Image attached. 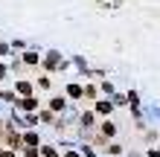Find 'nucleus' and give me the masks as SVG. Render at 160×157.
Masks as SVG:
<instances>
[{"label":"nucleus","mask_w":160,"mask_h":157,"mask_svg":"<svg viewBox=\"0 0 160 157\" xmlns=\"http://www.w3.org/2000/svg\"><path fill=\"white\" fill-rule=\"evenodd\" d=\"M79 125H82V131H96V125H99V116L93 114V108H84L82 114H79Z\"/></svg>","instance_id":"nucleus-7"},{"label":"nucleus","mask_w":160,"mask_h":157,"mask_svg":"<svg viewBox=\"0 0 160 157\" xmlns=\"http://www.w3.org/2000/svg\"><path fill=\"white\" fill-rule=\"evenodd\" d=\"M18 58H21L26 67H41V50H35V47H26L23 52H18Z\"/></svg>","instance_id":"nucleus-8"},{"label":"nucleus","mask_w":160,"mask_h":157,"mask_svg":"<svg viewBox=\"0 0 160 157\" xmlns=\"http://www.w3.org/2000/svg\"><path fill=\"white\" fill-rule=\"evenodd\" d=\"M111 102H114V108H128L125 93H114V96H111Z\"/></svg>","instance_id":"nucleus-20"},{"label":"nucleus","mask_w":160,"mask_h":157,"mask_svg":"<svg viewBox=\"0 0 160 157\" xmlns=\"http://www.w3.org/2000/svg\"><path fill=\"white\" fill-rule=\"evenodd\" d=\"M99 93H102V96H108V99L117 93V90H114V85H111V79H102V81H99Z\"/></svg>","instance_id":"nucleus-17"},{"label":"nucleus","mask_w":160,"mask_h":157,"mask_svg":"<svg viewBox=\"0 0 160 157\" xmlns=\"http://www.w3.org/2000/svg\"><path fill=\"white\" fill-rule=\"evenodd\" d=\"M146 157H160V145L157 149H146Z\"/></svg>","instance_id":"nucleus-26"},{"label":"nucleus","mask_w":160,"mask_h":157,"mask_svg":"<svg viewBox=\"0 0 160 157\" xmlns=\"http://www.w3.org/2000/svg\"><path fill=\"white\" fill-rule=\"evenodd\" d=\"M3 99H6V90H3V87H0V102H3Z\"/></svg>","instance_id":"nucleus-29"},{"label":"nucleus","mask_w":160,"mask_h":157,"mask_svg":"<svg viewBox=\"0 0 160 157\" xmlns=\"http://www.w3.org/2000/svg\"><path fill=\"white\" fill-rule=\"evenodd\" d=\"M12 108H15V114H38V110H41V99H38V93H32V96H18Z\"/></svg>","instance_id":"nucleus-3"},{"label":"nucleus","mask_w":160,"mask_h":157,"mask_svg":"<svg viewBox=\"0 0 160 157\" xmlns=\"http://www.w3.org/2000/svg\"><path fill=\"white\" fill-rule=\"evenodd\" d=\"M15 93H18V96H32V93H38L35 79H15Z\"/></svg>","instance_id":"nucleus-10"},{"label":"nucleus","mask_w":160,"mask_h":157,"mask_svg":"<svg viewBox=\"0 0 160 157\" xmlns=\"http://www.w3.org/2000/svg\"><path fill=\"white\" fill-rule=\"evenodd\" d=\"M82 85H84V99L93 105V102L102 96V93H99V85H93V81H82ZM84 99H82V102H84Z\"/></svg>","instance_id":"nucleus-12"},{"label":"nucleus","mask_w":160,"mask_h":157,"mask_svg":"<svg viewBox=\"0 0 160 157\" xmlns=\"http://www.w3.org/2000/svg\"><path fill=\"white\" fill-rule=\"evenodd\" d=\"M125 102H128V108H131V110L140 108V93H137V90H128V93H125Z\"/></svg>","instance_id":"nucleus-18"},{"label":"nucleus","mask_w":160,"mask_h":157,"mask_svg":"<svg viewBox=\"0 0 160 157\" xmlns=\"http://www.w3.org/2000/svg\"><path fill=\"white\" fill-rule=\"evenodd\" d=\"M73 64H76V70H79V76H82L84 70H88V61H84L82 55H73Z\"/></svg>","instance_id":"nucleus-21"},{"label":"nucleus","mask_w":160,"mask_h":157,"mask_svg":"<svg viewBox=\"0 0 160 157\" xmlns=\"http://www.w3.org/2000/svg\"><path fill=\"white\" fill-rule=\"evenodd\" d=\"M96 131L105 137V140L111 143V140H117V134H119V128H117V122L111 116H105V119H99V125H96Z\"/></svg>","instance_id":"nucleus-5"},{"label":"nucleus","mask_w":160,"mask_h":157,"mask_svg":"<svg viewBox=\"0 0 160 157\" xmlns=\"http://www.w3.org/2000/svg\"><path fill=\"white\" fill-rule=\"evenodd\" d=\"M41 157H61V151H58V145L41 143Z\"/></svg>","instance_id":"nucleus-16"},{"label":"nucleus","mask_w":160,"mask_h":157,"mask_svg":"<svg viewBox=\"0 0 160 157\" xmlns=\"http://www.w3.org/2000/svg\"><path fill=\"white\" fill-rule=\"evenodd\" d=\"M157 140V131H146V143H154Z\"/></svg>","instance_id":"nucleus-27"},{"label":"nucleus","mask_w":160,"mask_h":157,"mask_svg":"<svg viewBox=\"0 0 160 157\" xmlns=\"http://www.w3.org/2000/svg\"><path fill=\"white\" fill-rule=\"evenodd\" d=\"M0 143L6 149L23 151V137H21V128L15 125V119H0Z\"/></svg>","instance_id":"nucleus-1"},{"label":"nucleus","mask_w":160,"mask_h":157,"mask_svg":"<svg viewBox=\"0 0 160 157\" xmlns=\"http://www.w3.org/2000/svg\"><path fill=\"white\" fill-rule=\"evenodd\" d=\"M64 96H67L70 102H82L84 99V85L82 81H67V85H64Z\"/></svg>","instance_id":"nucleus-9"},{"label":"nucleus","mask_w":160,"mask_h":157,"mask_svg":"<svg viewBox=\"0 0 160 157\" xmlns=\"http://www.w3.org/2000/svg\"><path fill=\"white\" fill-rule=\"evenodd\" d=\"M3 157H18V151H15V149H6V151H3Z\"/></svg>","instance_id":"nucleus-28"},{"label":"nucleus","mask_w":160,"mask_h":157,"mask_svg":"<svg viewBox=\"0 0 160 157\" xmlns=\"http://www.w3.org/2000/svg\"><path fill=\"white\" fill-rule=\"evenodd\" d=\"M3 55H12V47H9L6 41H0V58H3Z\"/></svg>","instance_id":"nucleus-23"},{"label":"nucleus","mask_w":160,"mask_h":157,"mask_svg":"<svg viewBox=\"0 0 160 157\" xmlns=\"http://www.w3.org/2000/svg\"><path fill=\"white\" fill-rule=\"evenodd\" d=\"M67 105H70V99L64 96V93H52L50 99H47V105H44V108H50L52 114H58V116H64V110H67Z\"/></svg>","instance_id":"nucleus-4"},{"label":"nucleus","mask_w":160,"mask_h":157,"mask_svg":"<svg viewBox=\"0 0 160 157\" xmlns=\"http://www.w3.org/2000/svg\"><path fill=\"white\" fill-rule=\"evenodd\" d=\"M64 67H67V58H64L58 50H44V52H41V70H44V73L55 76V73H61Z\"/></svg>","instance_id":"nucleus-2"},{"label":"nucleus","mask_w":160,"mask_h":157,"mask_svg":"<svg viewBox=\"0 0 160 157\" xmlns=\"http://www.w3.org/2000/svg\"><path fill=\"white\" fill-rule=\"evenodd\" d=\"M6 76H9V64L0 61V81H6Z\"/></svg>","instance_id":"nucleus-25"},{"label":"nucleus","mask_w":160,"mask_h":157,"mask_svg":"<svg viewBox=\"0 0 160 157\" xmlns=\"http://www.w3.org/2000/svg\"><path fill=\"white\" fill-rule=\"evenodd\" d=\"M105 154H108V157H122V154H125V145H122L119 140H111V143L105 145Z\"/></svg>","instance_id":"nucleus-14"},{"label":"nucleus","mask_w":160,"mask_h":157,"mask_svg":"<svg viewBox=\"0 0 160 157\" xmlns=\"http://www.w3.org/2000/svg\"><path fill=\"white\" fill-rule=\"evenodd\" d=\"M21 137H23V149H38V145H41V134H38V128H23Z\"/></svg>","instance_id":"nucleus-11"},{"label":"nucleus","mask_w":160,"mask_h":157,"mask_svg":"<svg viewBox=\"0 0 160 157\" xmlns=\"http://www.w3.org/2000/svg\"><path fill=\"white\" fill-rule=\"evenodd\" d=\"M61 157H82L79 149H67V151H61Z\"/></svg>","instance_id":"nucleus-24"},{"label":"nucleus","mask_w":160,"mask_h":157,"mask_svg":"<svg viewBox=\"0 0 160 157\" xmlns=\"http://www.w3.org/2000/svg\"><path fill=\"white\" fill-rule=\"evenodd\" d=\"M21 154L23 157H41V145H38V149H23Z\"/></svg>","instance_id":"nucleus-22"},{"label":"nucleus","mask_w":160,"mask_h":157,"mask_svg":"<svg viewBox=\"0 0 160 157\" xmlns=\"http://www.w3.org/2000/svg\"><path fill=\"white\" fill-rule=\"evenodd\" d=\"M90 108H93V114H96L99 119H105V116H111V114L117 110V108H114V102H111L108 96H99V99H96V102H93Z\"/></svg>","instance_id":"nucleus-6"},{"label":"nucleus","mask_w":160,"mask_h":157,"mask_svg":"<svg viewBox=\"0 0 160 157\" xmlns=\"http://www.w3.org/2000/svg\"><path fill=\"white\" fill-rule=\"evenodd\" d=\"M38 122L41 125H55V122H58V114H52L50 108H41L38 110Z\"/></svg>","instance_id":"nucleus-13"},{"label":"nucleus","mask_w":160,"mask_h":157,"mask_svg":"<svg viewBox=\"0 0 160 157\" xmlns=\"http://www.w3.org/2000/svg\"><path fill=\"white\" fill-rule=\"evenodd\" d=\"M3 151H6V145H3V143H0V157H3Z\"/></svg>","instance_id":"nucleus-30"},{"label":"nucleus","mask_w":160,"mask_h":157,"mask_svg":"<svg viewBox=\"0 0 160 157\" xmlns=\"http://www.w3.org/2000/svg\"><path fill=\"white\" fill-rule=\"evenodd\" d=\"M9 47H12V52H23L26 50V41L23 38H12V41H9Z\"/></svg>","instance_id":"nucleus-19"},{"label":"nucleus","mask_w":160,"mask_h":157,"mask_svg":"<svg viewBox=\"0 0 160 157\" xmlns=\"http://www.w3.org/2000/svg\"><path fill=\"white\" fill-rule=\"evenodd\" d=\"M35 87H38V90H52V76H50V73H38V79H35Z\"/></svg>","instance_id":"nucleus-15"}]
</instances>
